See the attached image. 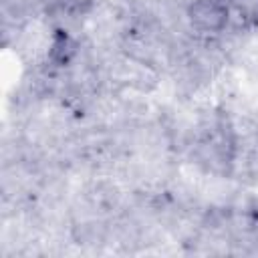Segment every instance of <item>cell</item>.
<instances>
[{"label": "cell", "mask_w": 258, "mask_h": 258, "mask_svg": "<svg viewBox=\"0 0 258 258\" xmlns=\"http://www.w3.org/2000/svg\"><path fill=\"white\" fill-rule=\"evenodd\" d=\"M189 22L200 32H220L228 22V6L220 0H196L189 6Z\"/></svg>", "instance_id": "1"}]
</instances>
